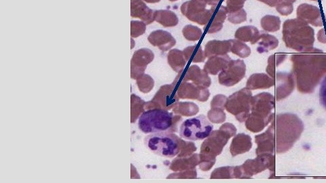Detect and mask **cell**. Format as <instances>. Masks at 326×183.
Returning a JSON list of instances; mask_svg holds the SVG:
<instances>
[{"label": "cell", "instance_id": "1", "mask_svg": "<svg viewBox=\"0 0 326 183\" xmlns=\"http://www.w3.org/2000/svg\"><path fill=\"white\" fill-rule=\"evenodd\" d=\"M237 128L233 124H223L220 129L214 130L207 139L202 143L199 154V168L203 171H209L215 165L216 157L222 153L229 139L236 135Z\"/></svg>", "mask_w": 326, "mask_h": 183}, {"label": "cell", "instance_id": "2", "mask_svg": "<svg viewBox=\"0 0 326 183\" xmlns=\"http://www.w3.org/2000/svg\"><path fill=\"white\" fill-rule=\"evenodd\" d=\"M182 117L164 109H152L144 111L141 115L138 127L145 134L169 132L174 133L178 131Z\"/></svg>", "mask_w": 326, "mask_h": 183}, {"label": "cell", "instance_id": "3", "mask_svg": "<svg viewBox=\"0 0 326 183\" xmlns=\"http://www.w3.org/2000/svg\"><path fill=\"white\" fill-rule=\"evenodd\" d=\"M283 35L286 46L294 49H304L312 46L314 42V31L299 18L285 21Z\"/></svg>", "mask_w": 326, "mask_h": 183}, {"label": "cell", "instance_id": "4", "mask_svg": "<svg viewBox=\"0 0 326 183\" xmlns=\"http://www.w3.org/2000/svg\"><path fill=\"white\" fill-rule=\"evenodd\" d=\"M181 139L182 138L171 132H156L144 138V144L155 154L172 158L180 152Z\"/></svg>", "mask_w": 326, "mask_h": 183}, {"label": "cell", "instance_id": "5", "mask_svg": "<svg viewBox=\"0 0 326 183\" xmlns=\"http://www.w3.org/2000/svg\"><path fill=\"white\" fill-rule=\"evenodd\" d=\"M272 96L269 94H260L252 98V113L245 121L247 130L253 132L262 130L269 122V113L272 109Z\"/></svg>", "mask_w": 326, "mask_h": 183}, {"label": "cell", "instance_id": "6", "mask_svg": "<svg viewBox=\"0 0 326 183\" xmlns=\"http://www.w3.org/2000/svg\"><path fill=\"white\" fill-rule=\"evenodd\" d=\"M214 126L204 115L186 119L180 128V136L184 139L201 140L205 139L213 131Z\"/></svg>", "mask_w": 326, "mask_h": 183}, {"label": "cell", "instance_id": "7", "mask_svg": "<svg viewBox=\"0 0 326 183\" xmlns=\"http://www.w3.org/2000/svg\"><path fill=\"white\" fill-rule=\"evenodd\" d=\"M252 98L250 90L247 88H243L227 98L225 109L235 115L237 120L242 123L249 116Z\"/></svg>", "mask_w": 326, "mask_h": 183}, {"label": "cell", "instance_id": "8", "mask_svg": "<svg viewBox=\"0 0 326 183\" xmlns=\"http://www.w3.org/2000/svg\"><path fill=\"white\" fill-rule=\"evenodd\" d=\"M207 4L201 0H190L181 6V12L188 20L200 25H207L213 16L217 6L206 8Z\"/></svg>", "mask_w": 326, "mask_h": 183}, {"label": "cell", "instance_id": "9", "mask_svg": "<svg viewBox=\"0 0 326 183\" xmlns=\"http://www.w3.org/2000/svg\"><path fill=\"white\" fill-rule=\"evenodd\" d=\"M172 84L176 86L179 98L182 99L197 100L200 102H206L209 99L210 92L208 88L201 87L192 82L184 80L182 71L178 73Z\"/></svg>", "mask_w": 326, "mask_h": 183}, {"label": "cell", "instance_id": "10", "mask_svg": "<svg viewBox=\"0 0 326 183\" xmlns=\"http://www.w3.org/2000/svg\"><path fill=\"white\" fill-rule=\"evenodd\" d=\"M180 100L173 84L164 85L160 88L151 101L146 103V109H159L169 111L173 109Z\"/></svg>", "mask_w": 326, "mask_h": 183}, {"label": "cell", "instance_id": "11", "mask_svg": "<svg viewBox=\"0 0 326 183\" xmlns=\"http://www.w3.org/2000/svg\"><path fill=\"white\" fill-rule=\"evenodd\" d=\"M245 72L246 65L243 60H231L228 66L219 74V83L226 87H232L243 79Z\"/></svg>", "mask_w": 326, "mask_h": 183}, {"label": "cell", "instance_id": "12", "mask_svg": "<svg viewBox=\"0 0 326 183\" xmlns=\"http://www.w3.org/2000/svg\"><path fill=\"white\" fill-rule=\"evenodd\" d=\"M266 158L264 157H259L256 159H248L245 163L241 166H235L233 174H234L235 178H239V179H244V178H250L252 176L259 173L265 168L269 166L267 163Z\"/></svg>", "mask_w": 326, "mask_h": 183}, {"label": "cell", "instance_id": "13", "mask_svg": "<svg viewBox=\"0 0 326 183\" xmlns=\"http://www.w3.org/2000/svg\"><path fill=\"white\" fill-rule=\"evenodd\" d=\"M155 58L150 50L143 48L135 52L131 60V77L138 79L144 75L147 65Z\"/></svg>", "mask_w": 326, "mask_h": 183}, {"label": "cell", "instance_id": "14", "mask_svg": "<svg viewBox=\"0 0 326 183\" xmlns=\"http://www.w3.org/2000/svg\"><path fill=\"white\" fill-rule=\"evenodd\" d=\"M298 18L315 27L323 26V16L320 10L316 6L302 4L298 6L296 11Z\"/></svg>", "mask_w": 326, "mask_h": 183}, {"label": "cell", "instance_id": "15", "mask_svg": "<svg viewBox=\"0 0 326 183\" xmlns=\"http://www.w3.org/2000/svg\"><path fill=\"white\" fill-rule=\"evenodd\" d=\"M182 77L185 81L192 82L196 86L209 88L212 84V79L209 74L201 70L197 65H192L186 71H182Z\"/></svg>", "mask_w": 326, "mask_h": 183}, {"label": "cell", "instance_id": "16", "mask_svg": "<svg viewBox=\"0 0 326 183\" xmlns=\"http://www.w3.org/2000/svg\"><path fill=\"white\" fill-rule=\"evenodd\" d=\"M130 16L150 25L155 21V10L149 8L143 0H130Z\"/></svg>", "mask_w": 326, "mask_h": 183}, {"label": "cell", "instance_id": "17", "mask_svg": "<svg viewBox=\"0 0 326 183\" xmlns=\"http://www.w3.org/2000/svg\"><path fill=\"white\" fill-rule=\"evenodd\" d=\"M148 41L154 46H157L163 52L168 51L176 44V39L168 31L157 30L148 36Z\"/></svg>", "mask_w": 326, "mask_h": 183}, {"label": "cell", "instance_id": "18", "mask_svg": "<svg viewBox=\"0 0 326 183\" xmlns=\"http://www.w3.org/2000/svg\"><path fill=\"white\" fill-rule=\"evenodd\" d=\"M252 146V138L249 135L240 133L235 136L231 143L230 151L233 157L248 152Z\"/></svg>", "mask_w": 326, "mask_h": 183}, {"label": "cell", "instance_id": "19", "mask_svg": "<svg viewBox=\"0 0 326 183\" xmlns=\"http://www.w3.org/2000/svg\"><path fill=\"white\" fill-rule=\"evenodd\" d=\"M199 155L197 153H193L189 157H177L170 164L169 169L174 172L193 169L199 166Z\"/></svg>", "mask_w": 326, "mask_h": 183}, {"label": "cell", "instance_id": "20", "mask_svg": "<svg viewBox=\"0 0 326 183\" xmlns=\"http://www.w3.org/2000/svg\"><path fill=\"white\" fill-rule=\"evenodd\" d=\"M231 60L230 56L227 54L212 56L206 62L203 70L208 74L216 75L228 66Z\"/></svg>", "mask_w": 326, "mask_h": 183}, {"label": "cell", "instance_id": "21", "mask_svg": "<svg viewBox=\"0 0 326 183\" xmlns=\"http://www.w3.org/2000/svg\"><path fill=\"white\" fill-rule=\"evenodd\" d=\"M231 48L230 40L208 42L205 48L206 57L209 58L214 56L226 55L229 52H231Z\"/></svg>", "mask_w": 326, "mask_h": 183}, {"label": "cell", "instance_id": "22", "mask_svg": "<svg viewBox=\"0 0 326 183\" xmlns=\"http://www.w3.org/2000/svg\"><path fill=\"white\" fill-rule=\"evenodd\" d=\"M260 32L257 28L253 26L240 27L235 32V38L243 42H251L252 45L259 40Z\"/></svg>", "mask_w": 326, "mask_h": 183}, {"label": "cell", "instance_id": "23", "mask_svg": "<svg viewBox=\"0 0 326 183\" xmlns=\"http://www.w3.org/2000/svg\"><path fill=\"white\" fill-rule=\"evenodd\" d=\"M227 14H228V12H227L226 8L221 6L212 23L209 25H205V29L208 34H213V33H218V31L222 30L223 24L226 20Z\"/></svg>", "mask_w": 326, "mask_h": 183}, {"label": "cell", "instance_id": "24", "mask_svg": "<svg viewBox=\"0 0 326 183\" xmlns=\"http://www.w3.org/2000/svg\"><path fill=\"white\" fill-rule=\"evenodd\" d=\"M167 61L173 70L178 73L184 70L187 62L183 52L178 49L170 50L167 56Z\"/></svg>", "mask_w": 326, "mask_h": 183}, {"label": "cell", "instance_id": "25", "mask_svg": "<svg viewBox=\"0 0 326 183\" xmlns=\"http://www.w3.org/2000/svg\"><path fill=\"white\" fill-rule=\"evenodd\" d=\"M155 21L165 27H174L179 22L176 14L167 10H155Z\"/></svg>", "mask_w": 326, "mask_h": 183}, {"label": "cell", "instance_id": "26", "mask_svg": "<svg viewBox=\"0 0 326 183\" xmlns=\"http://www.w3.org/2000/svg\"><path fill=\"white\" fill-rule=\"evenodd\" d=\"M273 84L272 79L263 73L251 75L246 84V87L249 90H255L258 88L271 87Z\"/></svg>", "mask_w": 326, "mask_h": 183}, {"label": "cell", "instance_id": "27", "mask_svg": "<svg viewBox=\"0 0 326 183\" xmlns=\"http://www.w3.org/2000/svg\"><path fill=\"white\" fill-rule=\"evenodd\" d=\"M183 53H184V57L187 62L203 63L207 58L202 46H199L198 44L185 48Z\"/></svg>", "mask_w": 326, "mask_h": 183}, {"label": "cell", "instance_id": "28", "mask_svg": "<svg viewBox=\"0 0 326 183\" xmlns=\"http://www.w3.org/2000/svg\"><path fill=\"white\" fill-rule=\"evenodd\" d=\"M172 109L175 114L186 117L193 116L199 112V106L191 102H178Z\"/></svg>", "mask_w": 326, "mask_h": 183}, {"label": "cell", "instance_id": "29", "mask_svg": "<svg viewBox=\"0 0 326 183\" xmlns=\"http://www.w3.org/2000/svg\"><path fill=\"white\" fill-rule=\"evenodd\" d=\"M259 40V43H258L259 46L257 49V51L259 53L270 51L271 50L275 49L278 46V40L276 37L271 35L266 34V33H263L260 35Z\"/></svg>", "mask_w": 326, "mask_h": 183}, {"label": "cell", "instance_id": "30", "mask_svg": "<svg viewBox=\"0 0 326 183\" xmlns=\"http://www.w3.org/2000/svg\"><path fill=\"white\" fill-rule=\"evenodd\" d=\"M261 26L269 32H275L280 29L281 20L278 16L266 15L261 19Z\"/></svg>", "mask_w": 326, "mask_h": 183}, {"label": "cell", "instance_id": "31", "mask_svg": "<svg viewBox=\"0 0 326 183\" xmlns=\"http://www.w3.org/2000/svg\"><path fill=\"white\" fill-rule=\"evenodd\" d=\"M231 51L242 58L248 57L251 54V50L249 46L239 39H231Z\"/></svg>", "mask_w": 326, "mask_h": 183}, {"label": "cell", "instance_id": "32", "mask_svg": "<svg viewBox=\"0 0 326 183\" xmlns=\"http://www.w3.org/2000/svg\"><path fill=\"white\" fill-rule=\"evenodd\" d=\"M234 166H224L218 168L212 172L210 179H232L235 178Z\"/></svg>", "mask_w": 326, "mask_h": 183}, {"label": "cell", "instance_id": "33", "mask_svg": "<svg viewBox=\"0 0 326 183\" xmlns=\"http://www.w3.org/2000/svg\"><path fill=\"white\" fill-rule=\"evenodd\" d=\"M183 35L187 40L195 42L199 40L203 35V32L199 27L193 26V25H186L182 29Z\"/></svg>", "mask_w": 326, "mask_h": 183}, {"label": "cell", "instance_id": "34", "mask_svg": "<svg viewBox=\"0 0 326 183\" xmlns=\"http://www.w3.org/2000/svg\"><path fill=\"white\" fill-rule=\"evenodd\" d=\"M223 107H212L207 113L208 119L212 123L221 124L226 120V115Z\"/></svg>", "mask_w": 326, "mask_h": 183}, {"label": "cell", "instance_id": "35", "mask_svg": "<svg viewBox=\"0 0 326 183\" xmlns=\"http://www.w3.org/2000/svg\"><path fill=\"white\" fill-rule=\"evenodd\" d=\"M131 113H132V123L136 121L139 115L141 113L144 112V105L146 103L141 99L138 96L132 94L131 96Z\"/></svg>", "mask_w": 326, "mask_h": 183}, {"label": "cell", "instance_id": "36", "mask_svg": "<svg viewBox=\"0 0 326 183\" xmlns=\"http://www.w3.org/2000/svg\"><path fill=\"white\" fill-rule=\"evenodd\" d=\"M197 177V172L196 168L184 171L176 172L169 174L167 179H195Z\"/></svg>", "mask_w": 326, "mask_h": 183}, {"label": "cell", "instance_id": "37", "mask_svg": "<svg viewBox=\"0 0 326 183\" xmlns=\"http://www.w3.org/2000/svg\"><path fill=\"white\" fill-rule=\"evenodd\" d=\"M138 85L141 91L148 93L152 89L155 82L150 75L144 74L138 78Z\"/></svg>", "mask_w": 326, "mask_h": 183}, {"label": "cell", "instance_id": "38", "mask_svg": "<svg viewBox=\"0 0 326 183\" xmlns=\"http://www.w3.org/2000/svg\"><path fill=\"white\" fill-rule=\"evenodd\" d=\"M180 143L181 150L179 154L177 155L178 157H189L197 151V147L194 143L185 141L184 140L181 139Z\"/></svg>", "mask_w": 326, "mask_h": 183}, {"label": "cell", "instance_id": "39", "mask_svg": "<svg viewBox=\"0 0 326 183\" xmlns=\"http://www.w3.org/2000/svg\"><path fill=\"white\" fill-rule=\"evenodd\" d=\"M146 29V24L141 21H131L130 23V35L132 37H138L144 34Z\"/></svg>", "mask_w": 326, "mask_h": 183}, {"label": "cell", "instance_id": "40", "mask_svg": "<svg viewBox=\"0 0 326 183\" xmlns=\"http://www.w3.org/2000/svg\"><path fill=\"white\" fill-rule=\"evenodd\" d=\"M228 19L229 22L233 24H240L247 20V13L245 10L241 9L239 11L228 14Z\"/></svg>", "mask_w": 326, "mask_h": 183}, {"label": "cell", "instance_id": "41", "mask_svg": "<svg viewBox=\"0 0 326 183\" xmlns=\"http://www.w3.org/2000/svg\"><path fill=\"white\" fill-rule=\"evenodd\" d=\"M246 0H226V10L228 14L243 9Z\"/></svg>", "mask_w": 326, "mask_h": 183}, {"label": "cell", "instance_id": "42", "mask_svg": "<svg viewBox=\"0 0 326 183\" xmlns=\"http://www.w3.org/2000/svg\"><path fill=\"white\" fill-rule=\"evenodd\" d=\"M276 10L282 16L290 15L294 11L293 4L278 2L276 6Z\"/></svg>", "mask_w": 326, "mask_h": 183}, {"label": "cell", "instance_id": "43", "mask_svg": "<svg viewBox=\"0 0 326 183\" xmlns=\"http://www.w3.org/2000/svg\"><path fill=\"white\" fill-rule=\"evenodd\" d=\"M227 98H228L226 96L223 95V94H217V95L214 96L212 100L211 108L212 107H223V108H225Z\"/></svg>", "mask_w": 326, "mask_h": 183}, {"label": "cell", "instance_id": "44", "mask_svg": "<svg viewBox=\"0 0 326 183\" xmlns=\"http://www.w3.org/2000/svg\"><path fill=\"white\" fill-rule=\"evenodd\" d=\"M319 101L326 110V77L321 83L319 89Z\"/></svg>", "mask_w": 326, "mask_h": 183}, {"label": "cell", "instance_id": "45", "mask_svg": "<svg viewBox=\"0 0 326 183\" xmlns=\"http://www.w3.org/2000/svg\"><path fill=\"white\" fill-rule=\"evenodd\" d=\"M258 1L262 2L266 5L271 6V7H275L278 4L279 0H258Z\"/></svg>", "mask_w": 326, "mask_h": 183}, {"label": "cell", "instance_id": "46", "mask_svg": "<svg viewBox=\"0 0 326 183\" xmlns=\"http://www.w3.org/2000/svg\"><path fill=\"white\" fill-rule=\"evenodd\" d=\"M201 1L204 2V3H205L207 5L217 6L220 0H201Z\"/></svg>", "mask_w": 326, "mask_h": 183}, {"label": "cell", "instance_id": "47", "mask_svg": "<svg viewBox=\"0 0 326 183\" xmlns=\"http://www.w3.org/2000/svg\"><path fill=\"white\" fill-rule=\"evenodd\" d=\"M143 1L146 2V3L155 4L158 3V2H159L161 0H143Z\"/></svg>", "mask_w": 326, "mask_h": 183}, {"label": "cell", "instance_id": "48", "mask_svg": "<svg viewBox=\"0 0 326 183\" xmlns=\"http://www.w3.org/2000/svg\"><path fill=\"white\" fill-rule=\"evenodd\" d=\"M296 0H279V2H286V3L293 4Z\"/></svg>", "mask_w": 326, "mask_h": 183}, {"label": "cell", "instance_id": "49", "mask_svg": "<svg viewBox=\"0 0 326 183\" xmlns=\"http://www.w3.org/2000/svg\"><path fill=\"white\" fill-rule=\"evenodd\" d=\"M170 2H176L178 1V0H169Z\"/></svg>", "mask_w": 326, "mask_h": 183}, {"label": "cell", "instance_id": "50", "mask_svg": "<svg viewBox=\"0 0 326 183\" xmlns=\"http://www.w3.org/2000/svg\"><path fill=\"white\" fill-rule=\"evenodd\" d=\"M311 1L319 2V0H311Z\"/></svg>", "mask_w": 326, "mask_h": 183}]
</instances>
